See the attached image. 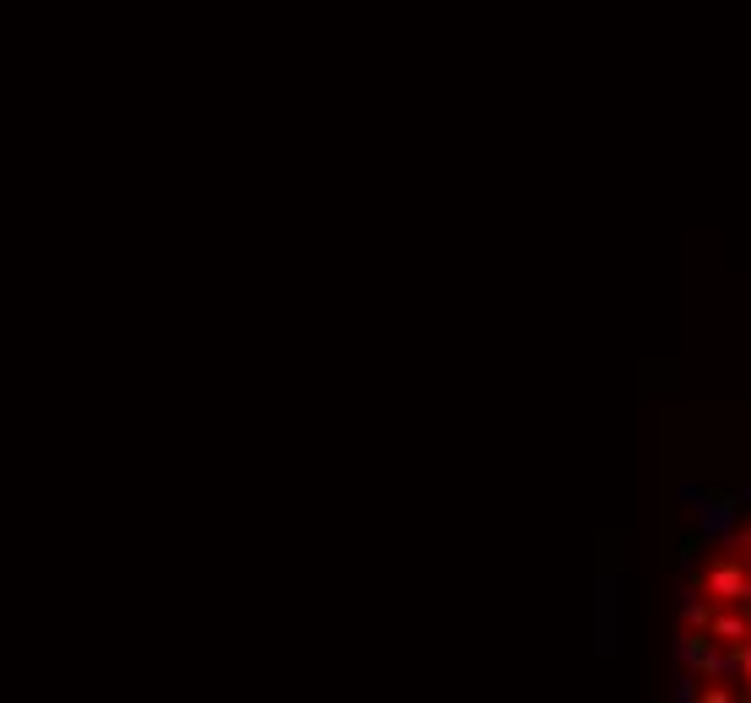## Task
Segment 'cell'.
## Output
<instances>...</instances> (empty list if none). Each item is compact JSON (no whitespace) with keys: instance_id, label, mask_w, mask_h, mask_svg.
<instances>
[{"instance_id":"6","label":"cell","mask_w":751,"mask_h":703,"mask_svg":"<svg viewBox=\"0 0 751 703\" xmlns=\"http://www.w3.org/2000/svg\"><path fill=\"white\" fill-rule=\"evenodd\" d=\"M746 617H751V606H746Z\"/></svg>"},{"instance_id":"3","label":"cell","mask_w":751,"mask_h":703,"mask_svg":"<svg viewBox=\"0 0 751 703\" xmlns=\"http://www.w3.org/2000/svg\"><path fill=\"white\" fill-rule=\"evenodd\" d=\"M681 655H687V660H692V666L703 671V676H719V671H724V655H719V644L708 639L703 628H687V633H681Z\"/></svg>"},{"instance_id":"1","label":"cell","mask_w":751,"mask_h":703,"mask_svg":"<svg viewBox=\"0 0 751 703\" xmlns=\"http://www.w3.org/2000/svg\"><path fill=\"white\" fill-rule=\"evenodd\" d=\"M697 590L708 595L714 606H751V568L746 557H719L697 574Z\"/></svg>"},{"instance_id":"5","label":"cell","mask_w":751,"mask_h":703,"mask_svg":"<svg viewBox=\"0 0 751 703\" xmlns=\"http://www.w3.org/2000/svg\"><path fill=\"white\" fill-rule=\"evenodd\" d=\"M741 547H746V568H751V525H746V536H741Z\"/></svg>"},{"instance_id":"2","label":"cell","mask_w":751,"mask_h":703,"mask_svg":"<svg viewBox=\"0 0 751 703\" xmlns=\"http://www.w3.org/2000/svg\"><path fill=\"white\" fill-rule=\"evenodd\" d=\"M708 639L714 644H741V639H751V617H746V606H714V617H708Z\"/></svg>"},{"instance_id":"4","label":"cell","mask_w":751,"mask_h":703,"mask_svg":"<svg viewBox=\"0 0 751 703\" xmlns=\"http://www.w3.org/2000/svg\"><path fill=\"white\" fill-rule=\"evenodd\" d=\"M708 617H714V601H692L687 595V606H681V628H708Z\"/></svg>"}]
</instances>
